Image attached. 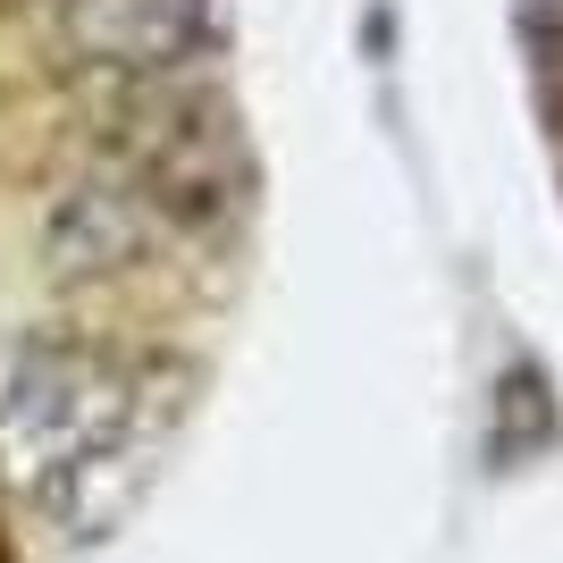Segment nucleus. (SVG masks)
<instances>
[{"label": "nucleus", "instance_id": "obj_1", "mask_svg": "<svg viewBox=\"0 0 563 563\" xmlns=\"http://www.w3.org/2000/svg\"><path fill=\"white\" fill-rule=\"evenodd\" d=\"M0 563H9V539H0Z\"/></svg>", "mask_w": 563, "mask_h": 563}]
</instances>
